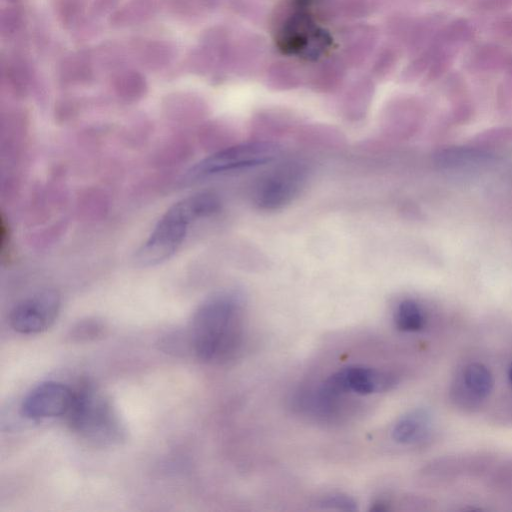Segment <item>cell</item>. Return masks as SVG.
<instances>
[{
  "instance_id": "13",
  "label": "cell",
  "mask_w": 512,
  "mask_h": 512,
  "mask_svg": "<svg viewBox=\"0 0 512 512\" xmlns=\"http://www.w3.org/2000/svg\"><path fill=\"white\" fill-rule=\"evenodd\" d=\"M318 505L323 509L339 511L357 510V502L349 495L344 493H329L324 495L318 501Z\"/></svg>"
},
{
  "instance_id": "10",
  "label": "cell",
  "mask_w": 512,
  "mask_h": 512,
  "mask_svg": "<svg viewBox=\"0 0 512 512\" xmlns=\"http://www.w3.org/2000/svg\"><path fill=\"white\" fill-rule=\"evenodd\" d=\"M344 398L326 391L320 384L297 390L291 401L293 407L304 414L321 421H334L344 411Z\"/></svg>"
},
{
  "instance_id": "7",
  "label": "cell",
  "mask_w": 512,
  "mask_h": 512,
  "mask_svg": "<svg viewBox=\"0 0 512 512\" xmlns=\"http://www.w3.org/2000/svg\"><path fill=\"white\" fill-rule=\"evenodd\" d=\"M59 309L58 294L52 290H45L19 302L11 310L10 325L18 333L37 334L53 324Z\"/></svg>"
},
{
  "instance_id": "1",
  "label": "cell",
  "mask_w": 512,
  "mask_h": 512,
  "mask_svg": "<svg viewBox=\"0 0 512 512\" xmlns=\"http://www.w3.org/2000/svg\"><path fill=\"white\" fill-rule=\"evenodd\" d=\"M247 334L245 302L237 292L225 291L206 299L195 311L190 341L203 362L223 364L242 351Z\"/></svg>"
},
{
  "instance_id": "2",
  "label": "cell",
  "mask_w": 512,
  "mask_h": 512,
  "mask_svg": "<svg viewBox=\"0 0 512 512\" xmlns=\"http://www.w3.org/2000/svg\"><path fill=\"white\" fill-rule=\"evenodd\" d=\"M219 208L218 197L209 192L190 195L174 203L137 251V263L154 266L169 259L184 242L192 223L214 214Z\"/></svg>"
},
{
  "instance_id": "6",
  "label": "cell",
  "mask_w": 512,
  "mask_h": 512,
  "mask_svg": "<svg viewBox=\"0 0 512 512\" xmlns=\"http://www.w3.org/2000/svg\"><path fill=\"white\" fill-rule=\"evenodd\" d=\"M399 377L386 370H379L365 365H350L329 375L320 384L336 396L345 394L370 395L393 389Z\"/></svg>"
},
{
  "instance_id": "8",
  "label": "cell",
  "mask_w": 512,
  "mask_h": 512,
  "mask_svg": "<svg viewBox=\"0 0 512 512\" xmlns=\"http://www.w3.org/2000/svg\"><path fill=\"white\" fill-rule=\"evenodd\" d=\"M493 387L491 371L482 363L471 362L454 378L450 387L451 401L458 408L473 411L491 394Z\"/></svg>"
},
{
  "instance_id": "4",
  "label": "cell",
  "mask_w": 512,
  "mask_h": 512,
  "mask_svg": "<svg viewBox=\"0 0 512 512\" xmlns=\"http://www.w3.org/2000/svg\"><path fill=\"white\" fill-rule=\"evenodd\" d=\"M279 151L277 144L262 140L228 146L196 163L185 179L194 182L261 166L273 161Z\"/></svg>"
},
{
  "instance_id": "9",
  "label": "cell",
  "mask_w": 512,
  "mask_h": 512,
  "mask_svg": "<svg viewBox=\"0 0 512 512\" xmlns=\"http://www.w3.org/2000/svg\"><path fill=\"white\" fill-rule=\"evenodd\" d=\"M73 397L74 392L67 385L55 381L43 382L25 396L21 413L33 420L67 415Z\"/></svg>"
},
{
  "instance_id": "12",
  "label": "cell",
  "mask_w": 512,
  "mask_h": 512,
  "mask_svg": "<svg viewBox=\"0 0 512 512\" xmlns=\"http://www.w3.org/2000/svg\"><path fill=\"white\" fill-rule=\"evenodd\" d=\"M393 322L402 332L421 331L426 324V317L421 305L414 299H403L395 307Z\"/></svg>"
},
{
  "instance_id": "11",
  "label": "cell",
  "mask_w": 512,
  "mask_h": 512,
  "mask_svg": "<svg viewBox=\"0 0 512 512\" xmlns=\"http://www.w3.org/2000/svg\"><path fill=\"white\" fill-rule=\"evenodd\" d=\"M433 427L430 411L425 408H415L396 419L390 434L398 444L421 445L430 439Z\"/></svg>"
},
{
  "instance_id": "5",
  "label": "cell",
  "mask_w": 512,
  "mask_h": 512,
  "mask_svg": "<svg viewBox=\"0 0 512 512\" xmlns=\"http://www.w3.org/2000/svg\"><path fill=\"white\" fill-rule=\"evenodd\" d=\"M306 176L305 168L298 163L279 165L256 181L252 189V202L264 211L278 210L300 193Z\"/></svg>"
},
{
  "instance_id": "3",
  "label": "cell",
  "mask_w": 512,
  "mask_h": 512,
  "mask_svg": "<svg viewBox=\"0 0 512 512\" xmlns=\"http://www.w3.org/2000/svg\"><path fill=\"white\" fill-rule=\"evenodd\" d=\"M67 416L72 429L91 442L111 444L122 438L123 429L111 403L92 387L74 392Z\"/></svg>"
},
{
  "instance_id": "14",
  "label": "cell",
  "mask_w": 512,
  "mask_h": 512,
  "mask_svg": "<svg viewBox=\"0 0 512 512\" xmlns=\"http://www.w3.org/2000/svg\"><path fill=\"white\" fill-rule=\"evenodd\" d=\"M507 377H508L509 382L512 384V363L510 364V366L508 368Z\"/></svg>"
}]
</instances>
